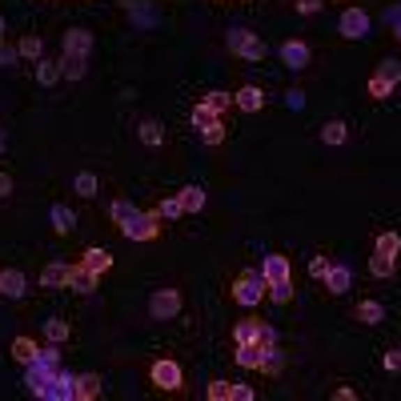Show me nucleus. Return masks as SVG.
I'll return each instance as SVG.
<instances>
[{"label": "nucleus", "instance_id": "1", "mask_svg": "<svg viewBox=\"0 0 401 401\" xmlns=\"http://www.w3.org/2000/svg\"><path fill=\"white\" fill-rule=\"evenodd\" d=\"M56 369H61V361H48V357H40V353L24 365V385H29L32 398H48V385H52V377H56Z\"/></svg>", "mask_w": 401, "mask_h": 401}, {"label": "nucleus", "instance_id": "2", "mask_svg": "<svg viewBox=\"0 0 401 401\" xmlns=\"http://www.w3.org/2000/svg\"><path fill=\"white\" fill-rule=\"evenodd\" d=\"M265 293H269V285H265L261 273H241L237 285H233V301L245 305V309H253V305L265 301Z\"/></svg>", "mask_w": 401, "mask_h": 401}, {"label": "nucleus", "instance_id": "3", "mask_svg": "<svg viewBox=\"0 0 401 401\" xmlns=\"http://www.w3.org/2000/svg\"><path fill=\"white\" fill-rule=\"evenodd\" d=\"M233 341L237 345H277V329L265 325V321H237V329H233Z\"/></svg>", "mask_w": 401, "mask_h": 401}, {"label": "nucleus", "instance_id": "4", "mask_svg": "<svg viewBox=\"0 0 401 401\" xmlns=\"http://www.w3.org/2000/svg\"><path fill=\"white\" fill-rule=\"evenodd\" d=\"M229 48H233L237 56H245V61H265V40H261L257 32H249V29L229 32Z\"/></svg>", "mask_w": 401, "mask_h": 401}, {"label": "nucleus", "instance_id": "5", "mask_svg": "<svg viewBox=\"0 0 401 401\" xmlns=\"http://www.w3.org/2000/svg\"><path fill=\"white\" fill-rule=\"evenodd\" d=\"M181 313V293L176 289H157L149 297V317L153 321H173Z\"/></svg>", "mask_w": 401, "mask_h": 401}, {"label": "nucleus", "instance_id": "6", "mask_svg": "<svg viewBox=\"0 0 401 401\" xmlns=\"http://www.w3.org/2000/svg\"><path fill=\"white\" fill-rule=\"evenodd\" d=\"M149 377H153V385L157 389H165V393H176L181 389V365L176 361H169V357H160V361H153V369H149Z\"/></svg>", "mask_w": 401, "mask_h": 401}, {"label": "nucleus", "instance_id": "7", "mask_svg": "<svg viewBox=\"0 0 401 401\" xmlns=\"http://www.w3.org/2000/svg\"><path fill=\"white\" fill-rule=\"evenodd\" d=\"M121 233L128 241H153L160 233V213H137L128 225H121Z\"/></svg>", "mask_w": 401, "mask_h": 401}, {"label": "nucleus", "instance_id": "8", "mask_svg": "<svg viewBox=\"0 0 401 401\" xmlns=\"http://www.w3.org/2000/svg\"><path fill=\"white\" fill-rule=\"evenodd\" d=\"M337 29H341L345 40H365V36H369V16L361 13V8H345L341 20H337Z\"/></svg>", "mask_w": 401, "mask_h": 401}, {"label": "nucleus", "instance_id": "9", "mask_svg": "<svg viewBox=\"0 0 401 401\" xmlns=\"http://www.w3.org/2000/svg\"><path fill=\"white\" fill-rule=\"evenodd\" d=\"M61 48H64V56H84V61H89V52H93V32L89 29H68L61 36Z\"/></svg>", "mask_w": 401, "mask_h": 401}, {"label": "nucleus", "instance_id": "10", "mask_svg": "<svg viewBox=\"0 0 401 401\" xmlns=\"http://www.w3.org/2000/svg\"><path fill=\"white\" fill-rule=\"evenodd\" d=\"M45 401H77V377L64 373V369H56V377H52V385H48Z\"/></svg>", "mask_w": 401, "mask_h": 401}, {"label": "nucleus", "instance_id": "11", "mask_svg": "<svg viewBox=\"0 0 401 401\" xmlns=\"http://www.w3.org/2000/svg\"><path fill=\"white\" fill-rule=\"evenodd\" d=\"M321 281H325V289H329L333 297H341V293H349V285H353V269L349 265H329Z\"/></svg>", "mask_w": 401, "mask_h": 401}, {"label": "nucleus", "instance_id": "12", "mask_svg": "<svg viewBox=\"0 0 401 401\" xmlns=\"http://www.w3.org/2000/svg\"><path fill=\"white\" fill-rule=\"evenodd\" d=\"M261 277H265V285H273V281H289V257L281 253H265V261H261Z\"/></svg>", "mask_w": 401, "mask_h": 401}, {"label": "nucleus", "instance_id": "13", "mask_svg": "<svg viewBox=\"0 0 401 401\" xmlns=\"http://www.w3.org/2000/svg\"><path fill=\"white\" fill-rule=\"evenodd\" d=\"M29 289H24V273L20 269H0V297H8V301H16V297H24Z\"/></svg>", "mask_w": 401, "mask_h": 401}, {"label": "nucleus", "instance_id": "14", "mask_svg": "<svg viewBox=\"0 0 401 401\" xmlns=\"http://www.w3.org/2000/svg\"><path fill=\"white\" fill-rule=\"evenodd\" d=\"M281 61H285L293 73H301L305 64H309V45H305V40H285V45H281Z\"/></svg>", "mask_w": 401, "mask_h": 401}, {"label": "nucleus", "instance_id": "15", "mask_svg": "<svg viewBox=\"0 0 401 401\" xmlns=\"http://www.w3.org/2000/svg\"><path fill=\"white\" fill-rule=\"evenodd\" d=\"M277 349V345H237V365L245 369H261L265 365V357Z\"/></svg>", "mask_w": 401, "mask_h": 401}, {"label": "nucleus", "instance_id": "16", "mask_svg": "<svg viewBox=\"0 0 401 401\" xmlns=\"http://www.w3.org/2000/svg\"><path fill=\"white\" fill-rule=\"evenodd\" d=\"M68 277H73V265L52 261V265H45V269H40V285H45V289H61V285H68Z\"/></svg>", "mask_w": 401, "mask_h": 401}, {"label": "nucleus", "instance_id": "17", "mask_svg": "<svg viewBox=\"0 0 401 401\" xmlns=\"http://www.w3.org/2000/svg\"><path fill=\"white\" fill-rule=\"evenodd\" d=\"M48 221H52V229H56V233H73V229H77V213H73V209L68 205H61V201H56V205L48 209Z\"/></svg>", "mask_w": 401, "mask_h": 401}, {"label": "nucleus", "instance_id": "18", "mask_svg": "<svg viewBox=\"0 0 401 401\" xmlns=\"http://www.w3.org/2000/svg\"><path fill=\"white\" fill-rule=\"evenodd\" d=\"M80 265H84L89 273H96V277H100V273H109V269H112V253H109V249H89Z\"/></svg>", "mask_w": 401, "mask_h": 401}, {"label": "nucleus", "instance_id": "19", "mask_svg": "<svg viewBox=\"0 0 401 401\" xmlns=\"http://www.w3.org/2000/svg\"><path fill=\"white\" fill-rule=\"evenodd\" d=\"M353 317L361 321V325H381V321H385V305L381 301H361L357 309H353Z\"/></svg>", "mask_w": 401, "mask_h": 401}, {"label": "nucleus", "instance_id": "20", "mask_svg": "<svg viewBox=\"0 0 401 401\" xmlns=\"http://www.w3.org/2000/svg\"><path fill=\"white\" fill-rule=\"evenodd\" d=\"M176 197H181V209H185V213H201V209H205V189H201V185H185Z\"/></svg>", "mask_w": 401, "mask_h": 401}, {"label": "nucleus", "instance_id": "21", "mask_svg": "<svg viewBox=\"0 0 401 401\" xmlns=\"http://www.w3.org/2000/svg\"><path fill=\"white\" fill-rule=\"evenodd\" d=\"M233 100H237V109H245V112H257L261 105H265V93H261L257 84H245V89H241V93L233 96Z\"/></svg>", "mask_w": 401, "mask_h": 401}, {"label": "nucleus", "instance_id": "22", "mask_svg": "<svg viewBox=\"0 0 401 401\" xmlns=\"http://www.w3.org/2000/svg\"><path fill=\"white\" fill-rule=\"evenodd\" d=\"M377 253L385 257H398L401 253V233H393V229H385V233H377V245H373Z\"/></svg>", "mask_w": 401, "mask_h": 401}, {"label": "nucleus", "instance_id": "23", "mask_svg": "<svg viewBox=\"0 0 401 401\" xmlns=\"http://www.w3.org/2000/svg\"><path fill=\"white\" fill-rule=\"evenodd\" d=\"M84 73H89L84 56H64V61H61V77L64 80H84Z\"/></svg>", "mask_w": 401, "mask_h": 401}, {"label": "nucleus", "instance_id": "24", "mask_svg": "<svg viewBox=\"0 0 401 401\" xmlns=\"http://www.w3.org/2000/svg\"><path fill=\"white\" fill-rule=\"evenodd\" d=\"M68 289H77V293H93V289H96V273H89L84 265H80V269H73Z\"/></svg>", "mask_w": 401, "mask_h": 401}, {"label": "nucleus", "instance_id": "25", "mask_svg": "<svg viewBox=\"0 0 401 401\" xmlns=\"http://www.w3.org/2000/svg\"><path fill=\"white\" fill-rule=\"evenodd\" d=\"M100 393V377L96 373H80L77 377V401H89V398H96Z\"/></svg>", "mask_w": 401, "mask_h": 401}, {"label": "nucleus", "instance_id": "26", "mask_svg": "<svg viewBox=\"0 0 401 401\" xmlns=\"http://www.w3.org/2000/svg\"><path fill=\"white\" fill-rule=\"evenodd\" d=\"M369 273H373V277H393V273H398V257L373 253V261H369Z\"/></svg>", "mask_w": 401, "mask_h": 401}, {"label": "nucleus", "instance_id": "27", "mask_svg": "<svg viewBox=\"0 0 401 401\" xmlns=\"http://www.w3.org/2000/svg\"><path fill=\"white\" fill-rule=\"evenodd\" d=\"M36 353H40V349H36V341H32V337H16V341H13V357L20 361V365H29Z\"/></svg>", "mask_w": 401, "mask_h": 401}, {"label": "nucleus", "instance_id": "28", "mask_svg": "<svg viewBox=\"0 0 401 401\" xmlns=\"http://www.w3.org/2000/svg\"><path fill=\"white\" fill-rule=\"evenodd\" d=\"M16 52H20V56H29V61H40V56H45V40L29 32V36H24V40L16 45Z\"/></svg>", "mask_w": 401, "mask_h": 401}, {"label": "nucleus", "instance_id": "29", "mask_svg": "<svg viewBox=\"0 0 401 401\" xmlns=\"http://www.w3.org/2000/svg\"><path fill=\"white\" fill-rule=\"evenodd\" d=\"M345 137H349L345 121H329V125L321 128V141H325V144H345Z\"/></svg>", "mask_w": 401, "mask_h": 401}, {"label": "nucleus", "instance_id": "30", "mask_svg": "<svg viewBox=\"0 0 401 401\" xmlns=\"http://www.w3.org/2000/svg\"><path fill=\"white\" fill-rule=\"evenodd\" d=\"M137 133H141V141L149 144V149H157V144L165 141V133H160L157 121H141V125H137Z\"/></svg>", "mask_w": 401, "mask_h": 401}, {"label": "nucleus", "instance_id": "31", "mask_svg": "<svg viewBox=\"0 0 401 401\" xmlns=\"http://www.w3.org/2000/svg\"><path fill=\"white\" fill-rule=\"evenodd\" d=\"M109 217H112L116 225H128L133 217H137V205H128V201H112V205H109Z\"/></svg>", "mask_w": 401, "mask_h": 401}, {"label": "nucleus", "instance_id": "32", "mask_svg": "<svg viewBox=\"0 0 401 401\" xmlns=\"http://www.w3.org/2000/svg\"><path fill=\"white\" fill-rule=\"evenodd\" d=\"M217 116H221V112H213V109L205 105V100H201V105H192V125H197V128L217 125Z\"/></svg>", "mask_w": 401, "mask_h": 401}, {"label": "nucleus", "instance_id": "33", "mask_svg": "<svg viewBox=\"0 0 401 401\" xmlns=\"http://www.w3.org/2000/svg\"><path fill=\"white\" fill-rule=\"evenodd\" d=\"M68 333H73V329H68V321H61V317H52L45 325V337H48V341H56V345H61V341H68Z\"/></svg>", "mask_w": 401, "mask_h": 401}, {"label": "nucleus", "instance_id": "34", "mask_svg": "<svg viewBox=\"0 0 401 401\" xmlns=\"http://www.w3.org/2000/svg\"><path fill=\"white\" fill-rule=\"evenodd\" d=\"M36 80H40V84H56V80H61V64L40 61L36 64Z\"/></svg>", "mask_w": 401, "mask_h": 401}, {"label": "nucleus", "instance_id": "35", "mask_svg": "<svg viewBox=\"0 0 401 401\" xmlns=\"http://www.w3.org/2000/svg\"><path fill=\"white\" fill-rule=\"evenodd\" d=\"M205 105H209L213 112H225L229 105H233V93H225V89H213V93L205 96Z\"/></svg>", "mask_w": 401, "mask_h": 401}, {"label": "nucleus", "instance_id": "36", "mask_svg": "<svg viewBox=\"0 0 401 401\" xmlns=\"http://www.w3.org/2000/svg\"><path fill=\"white\" fill-rule=\"evenodd\" d=\"M377 77L389 80V84L398 89V84H401V64L398 61H381V64H377Z\"/></svg>", "mask_w": 401, "mask_h": 401}, {"label": "nucleus", "instance_id": "37", "mask_svg": "<svg viewBox=\"0 0 401 401\" xmlns=\"http://www.w3.org/2000/svg\"><path fill=\"white\" fill-rule=\"evenodd\" d=\"M157 213H160V221H176V217L185 213V209H181V197H169V201H160Z\"/></svg>", "mask_w": 401, "mask_h": 401}, {"label": "nucleus", "instance_id": "38", "mask_svg": "<svg viewBox=\"0 0 401 401\" xmlns=\"http://www.w3.org/2000/svg\"><path fill=\"white\" fill-rule=\"evenodd\" d=\"M369 96H373V100H385V96H393V84L373 73V77H369Z\"/></svg>", "mask_w": 401, "mask_h": 401}, {"label": "nucleus", "instance_id": "39", "mask_svg": "<svg viewBox=\"0 0 401 401\" xmlns=\"http://www.w3.org/2000/svg\"><path fill=\"white\" fill-rule=\"evenodd\" d=\"M269 297H273L277 305L293 301V281H273V285H269Z\"/></svg>", "mask_w": 401, "mask_h": 401}, {"label": "nucleus", "instance_id": "40", "mask_svg": "<svg viewBox=\"0 0 401 401\" xmlns=\"http://www.w3.org/2000/svg\"><path fill=\"white\" fill-rule=\"evenodd\" d=\"M73 189H77L80 197H96V176H93V173H77Z\"/></svg>", "mask_w": 401, "mask_h": 401}, {"label": "nucleus", "instance_id": "41", "mask_svg": "<svg viewBox=\"0 0 401 401\" xmlns=\"http://www.w3.org/2000/svg\"><path fill=\"white\" fill-rule=\"evenodd\" d=\"M205 393H209V401H229V398H233V385H229V381H213Z\"/></svg>", "mask_w": 401, "mask_h": 401}, {"label": "nucleus", "instance_id": "42", "mask_svg": "<svg viewBox=\"0 0 401 401\" xmlns=\"http://www.w3.org/2000/svg\"><path fill=\"white\" fill-rule=\"evenodd\" d=\"M201 141H205V144H213V149H217V144L225 141V125H221V121H217V125L201 128Z\"/></svg>", "mask_w": 401, "mask_h": 401}, {"label": "nucleus", "instance_id": "43", "mask_svg": "<svg viewBox=\"0 0 401 401\" xmlns=\"http://www.w3.org/2000/svg\"><path fill=\"white\" fill-rule=\"evenodd\" d=\"M381 365L389 369V373H401V349H389V353L381 357Z\"/></svg>", "mask_w": 401, "mask_h": 401}, {"label": "nucleus", "instance_id": "44", "mask_svg": "<svg viewBox=\"0 0 401 401\" xmlns=\"http://www.w3.org/2000/svg\"><path fill=\"white\" fill-rule=\"evenodd\" d=\"M325 269H329V257H313V261H309V277H325Z\"/></svg>", "mask_w": 401, "mask_h": 401}, {"label": "nucleus", "instance_id": "45", "mask_svg": "<svg viewBox=\"0 0 401 401\" xmlns=\"http://www.w3.org/2000/svg\"><path fill=\"white\" fill-rule=\"evenodd\" d=\"M325 8V0H297V13L301 16H313V13H321Z\"/></svg>", "mask_w": 401, "mask_h": 401}, {"label": "nucleus", "instance_id": "46", "mask_svg": "<svg viewBox=\"0 0 401 401\" xmlns=\"http://www.w3.org/2000/svg\"><path fill=\"white\" fill-rule=\"evenodd\" d=\"M285 105H289L293 112H301V109H305V93H301V89H293V93H285Z\"/></svg>", "mask_w": 401, "mask_h": 401}, {"label": "nucleus", "instance_id": "47", "mask_svg": "<svg viewBox=\"0 0 401 401\" xmlns=\"http://www.w3.org/2000/svg\"><path fill=\"white\" fill-rule=\"evenodd\" d=\"M16 56H20V52H16V48H8L4 40H0V68H8V64H16Z\"/></svg>", "mask_w": 401, "mask_h": 401}, {"label": "nucleus", "instance_id": "48", "mask_svg": "<svg viewBox=\"0 0 401 401\" xmlns=\"http://www.w3.org/2000/svg\"><path fill=\"white\" fill-rule=\"evenodd\" d=\"M233 398H237V401H253L257 393H253V385H233Z\"/></svg>", "mask_w": 401, "mask_h": 401}, {"label": "nucleus", "instance_id": "49", "mask_svg": "<svg viewBox=\"0 0 401 401\" xmlns=\"http://www.w3.org/2000/svg\"><path fill=\"white\" fill-rule=\"evenodd\" d=\"M333 398H337V401H353V398H357V389H349V385H341V389H333Z\"/></svg>", "mask_w": 401, "mask_h": 401}, {"label": "nucleus", "instance_id": "50", "mask_svg": "<svg viewBox=\"0 0 401 401\" xmlns=\"http://www.w3.org/2000/svg\"><path fill=\"white\" fill-rule=\"evenodd\" d=\"M8 192H13V176H8V173H0V201H4Z\"/></svg>", "mask_w": 401, "mask_h": 401}, {"label": "nucleus", "instance_id": "51", "mask_svg": "<svg viewBox=\"0 0 401 401\" xmlns=\"http://www.w3.org/2000/svg\"><path fill=\"white\" fill-rule=\"evenodd\" d=\"M385 20H389V24H398V20H401V4H398V8H389V13H385Z\"/></svg>", "mask_w": 401, "mask_h": 401}, {"label": "nucleus", "instance_id": "52", "mask_svg": "<svg viewBox=\"0 0 401 401\" xmlns=\"http://www.w3.org/2000/svg\"><path fill=\"white\" fill-rule=\"evenodd\" d=\"M393 32H398V40H401V20H398V24H393Z\"/></svg>", "mask_w": 401, "mask_h": 401}, {"label": "nucleus", "instance_id": "53", "mask_svg": "<svg viewBox=\"0 0 401 401\" xmlns=\"http://www.w3.org/2000/svg\"><path fill=\"white\" fill-rule=\"evenodd\" d=\"M0 40H4V16H0Z\"/></svg>", "mask_w": 401, "mask_h": 401}, {"label": "nucleus", "instance_id": "54", "mask_svg": "<svg viewBox=\"0 0 401 401\" xmlns=\"http://www.w3.org/2000/svg\"><path fill=\"white\" fill-rule=\"evenodd\" d=\"M0 149H4V133H0Z\"/></svg>", "mask_w": 401, "mask_h": 401}]
</instances>
